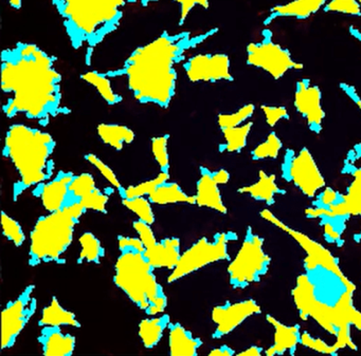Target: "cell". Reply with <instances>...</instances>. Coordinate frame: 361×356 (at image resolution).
I'll return each instance as SVG.
<instances>
[{"mask_svg":"<svg viewBox=\"0 0 361 356\" xmlns=\"http://www.w3.org/2000/svg\"><path fill=\"white\" fill-rule=\"evenodd\" d=\"M247 64L268 73L272 79H282L289 71L303 69V65L295 61L290 51L274 41L269 29H264L262 39L247 46Z\"/></svg>","mask_w":361,"mask_h":356,"instance_id":"cell-7","label":"cell"},{"mask_svg":"<svg viewBox=\"0 0 361 356\" xmlns=\"http://www.w3.org/2000/svg\"><path fill=\"white\" fill-rule=\"evenodd\" d=\"M235 238L233 233H219L213 237L212 241L204 237L198 240L189 250L181 254L176 267L168 277L169 284L178 281L207 265L227 260L229 258L228 243Z\"/></svg>","mask_w":361,"mask_h":356,"instance_id":"cell-9","label":"cell"},{"mask_svg":"<svg viewBox=\"0 0 361 356\" xmlns=\"http://www.w3.org/2000/svg\"><path fill=\"white\" fill-rule=\"evenodd\" d=\"M259 312H261V307L252 299L217 305L212 310V320L216 326L212 335L213 338H221L225 335L229 334L242 324L247 318Z\"/></svg>","mask_w":361,"mask_h":356,"instance_id":"cell-14","label":"cell"},{"mask_svg":"<svg viewBox=\"0 0 361 356\" xmlns=\"http://www.w3.org/2000/svg\"><path fill=\"white\" fill-rule=\"evenodd\" d=\"M270 259L263 250V239L249 229L235 258L228 267L230 284L244 288L259 281L267 272Z\"/></svg>","mask_w":361,"mask_h":356,"instance_id":"cell-8","label":"cell"},{"mask_svg":"<svg viewBox=\"0 0 361 356\" xmlns=\"http://www.w3.org/2000/svg\"><path fill=\"white\" fill-rule=\"evenodd\" d=\"M282 147V141L280 140L278 134L276 132H271L263 143L257 145L253 149L252 153H251V157L255 161L265 159H276V158H278Z\"/></svg>","mask_w":361,"mask_h":356,"instance_id":"cell-35","label":"cell"},{"mask_svg":"<svg viewBox=\"0 0 361 356\" xmlns=\"http://www.w3.org/2000/svg\"><path fill=\"white\" fill-rule=\"evenodd\" d=\"M56 58L35 44L18 43L1 53V89L7 96L3 109L12 119L25 115L47 125L50 119L68 115L63 105L62 75Z\"/></svg>","mask_w":361,"mask_h":356,"instance_id":"cell-1","label":"cell"},{"mask_svg":"<svg viewBox=\"0 0 361 356\" xmlns=\"http://www.w3.org/2000/svg\"><path fill=\"white\" fill-rule=\"evenodd\" d=\"M118 244L120 256L115 265L116 286L147 315L164 313L168 298L161 284H158L142 241L139 238L119 236Z\"/></svg>","mask_w":361,"mask_h":356,"instance_id":"cell-5","label":"cell"},{"mask_svg":"<svg viewBox=\"0 0 361 356\" xmlns=\"http://www.w3.org/2000/svg\"><path fill=\"white\" fill-rule=\"evenodd\" d=\"M267 320L276 329L274 345L266 351L267 355L283 354L288 350L293 349L298 343H301V333L295 326H285L271 316H267Z\"/></svg>","mask_w":361,"mask_h":356,"instance_id":"cell-23","label":"cell"},{"mask_svg":"<svg viewBox=\"0 0 361 356\" xmlns=\"http://www.w3.org/2000/svg\"><path fill=\"white\" fill-rule=\"evenodd\" d=\"M326 13L343 14L348 16H361V7L357 0H329L323 8Z\"/></svg>","mask_w":361,"mask_h":356,"instance_id":"cell-38","label":"cell"},{"mask_svg":"<svg viewBox=\"0 0 361 356\" xmlns=\"http://www.w3.org/2000/svg\"><path fill=\"white\" fill-rule=\"evenodd\" d=\"M81 246L80 252L79 263H94L100 265L101 260L104 258L105 250L101 244L100 240L92 233H84L79 239Z\"/></svg>","mask_w":361,"mask_h":356,"instance_id":"cell-30","label":"cell"},{"mask_svg":"<svg viewBox=\"0 0 361 356\" xmlns=\"http://www.w3.org/2000/svg\"><path fill=\"white\" fill-rule=\"evenodd\" d=\"M133 227H134L135 231L138 234L139 239L142 241L145 248H151L154 244H156L157 240H156L155 234H154L151 225L143 222V221L137 220L133 223Z\"/></svg>","mask_w":361,"mask_h":356,"instance_id":"cell-43","label":"cell"},{"mask_svg":"<svg viewBox=\"0 0 361 356\" xmlns=\"http://www.w3.org/2000/svg\"><path fill=\"white\" fill-rule=\"evenodd\" d=\"M9 5L16 10H20L23 6V0H9Z\"/></svg>","mask_w":361,"mask_h":356,"instance_id":"cell-49","label":"cell"},{"mask_svg":"<svg viewBox=\"0 0 361 356\" xmlns=\"http://www.w3.org/2000/svg\"><path fill=\"white\" fill-rule=\"evenodd\" d=\"M350 34L361 44V27H350Z\"/></svg>","mask_w":361,"mask_h":356,"instance_id":"cell-48","label":"cell"},{"mask_svg":"<svg viewBox=\"0 0 361 356\" xmlns=\"http://www.w3.org/2000/svg\"><path fill=\"white\" fill-rule=\"evenodd\" d=\"M170 180V174L160 172L156 178L152 180L145 181V182L139 183V184L132 185V186L123 187L119 191L120 197L122 199H130L136 197H149L158 186Z\"/></svg>","mask_w":361,"mask_h":356,"instance_id":"cell-32","label":"cell"},{"mask_svg":"<svg viewBox=\"0 0 361 356\" xmlns=\"http://www.w3.org/2000/svg\"><path fill=\"white\" fill-rule=\"evenodd\" d=\"M238 193L249 195L257 201H263L271 205L276 201V196L282 193L283 191L279 187L274 174H268L261 170L259 174V180L253 184L240 187Z\"/></svg>","mask_w":361,"mask_h":356,"instance_id":"cell-22","label":"cell"},{"mask_svg":"<svg viewBox=\"0 0 361 356\" xmlns=\"http://www.w3.org/2000/svg\"><path fill=\"white\" fill-rule=\"evenodd\" d=\"M293 105L295 110L305 120L308 128L314 134L322 130L325 113L322 107V92L310 80L302 79L295 85Z\"/></svg>","mask_w":361,"mask_h":356,"instance_id":"cell-13","label":"cell"},{"mask_svg":"<svg viewBox=\"0 0 361 356\" xmlns=\"http://www.w3.org/2000/svg\"><path fill=\"white\" fill-rule=\"evenodd\" d=\"M261 109L264 117H265L266 123L270 127H274L276 124L280 123L283 120L289 119V113L286 107L262 105Z\"/></svg>","mask_w":361,"mask_h":356,"instance_id":"cell-40","label":"cell"},{"mask_svg":"<svg viewBox=\"0 0 361 356\" xmlns=\"http://www.w3.org/2000/svg\"><path fill=\"white\" fill-rule=\"evenodd\" d=\"M39 324L41 326H60V328L64 326H75V328L81 326L75 313L63 307L56 297H54L49 305L43 310Z\"/></svg>","mask_w":361,"mask_h":356,"instance_id":"cell-25","label":"cell"},{"mask_svg":"<svg viewBox=\"0 0 361 356\" xmlns=\"http://www.w3.org/2000/svg\"><path fill=\"white\" fill-rule=\"evenodd\" d=\"M343 172L353 177L348 193L344 195L350 214L361 216V145H357L348 153Z\"/></svg>","mask_w":361,"mask_h":356,"instance_id":"cell-18","label":"cell"},{"mask_svg":"<svg viewBox=\"0 0 361 356\" xmlns=\"http://www.w3.org/2000/svg\"><path fill=\"white\" fill-rule=\"evenodd\" d=\"M283 177L293 183L306 197H316L325 187L324 177L321 174L314 157L307 148L299 153L288 151L282 165Z\"/></svg>","mask_w":361,"mask_h":356,"instance_id":"cell-10","label":"cell"},{"mask_svg":"<svg viewBox=\"0 0 361 356\" xmlns=\"http://www.w3.org/2000/svg\"><path fill=\"white\" fill-rule=\"evenodd\" d=\"M56 143L51 134L24 124H14L6 134L4 155L18 172V182L13 186L16 201L25 191L37 186L54 177L52 160Z\"/></svg>","mask_w":361,"mask_h":356,"instance_id":"cell-4","label":"cell"},{"mask_svg":"<svg viewBox=\"0 0 361 356\" xmlns=\"http://www.w3.org/2000/svg\"><path fill=\"white\" fill-rule=\"evenodd\" d=\"M234 351L228 345H221V348H216V349L211 350L209 355L210 356H231L233 355Z\"/></svg>","mask_w":361,"mask_h":356,"instance_id":"cell-46","label":"cell"},{"mask_svg":"<svg viewBox=\"0 0 361 356\" xmlns=\"http://www.w3.org/2000/svg\"><path fill=\"white\" fill-rule=\"evenodd\" d=\"M62 18L71 46L85 50L90 65L92 53L119 29L123 18V0H51Z\"/></svg>","mask_w":361,"mask_h":356,"instance_id":"cell-3","label":"cell"},{"mask_svg":"<svg viewBox=\"0 0 361 356\" xmlns=\"http://www.w3.org/2000/svg\"><path fill=\"white\" fill-rule=\"evenodd\" d=\"M75 176L73 172L61 170L50 180L35 186L33 196L41 200L48 212H58L67 205L69 186Z\"/></svg>","mask_w":361,"mask_h":356,"instance_id":"cell-15","label":"cell"},{"mask_svg":"<svg viewBox=\"0 0 361 356\" xmlns=\"http://www.w3.org/2000/svg\"><path fill=\"white\" fill-rule=\"evenodd\" d=\"M301 343L302 345H305V347L310 348V349H312L314 350V351L324 354H334L340 349L339 345H338L337 343L329 345V343L321 341V339L314 338V337L310 336L307 333H303V334H301Z\"/></svg>","mask_w":361,"mask_h":356,"instance_id":"cell-41","label":"cell"},{"mask_svg":"<svg viewBox=\"0 0 361 356\" xmlns=\"http://www.w3.org/2000/svg\"><path fill=\"white\" fill-rule=\"evenodd\" d=\"M170 335H169V347L170 355L172 356H196L198 350L202 347V341L198 337H194L189 330L183 324H172L170 326Z\"/></svg>","mask_w":361,"mask_h":356,"instance_id":"cell-21","label":"cell"},{"mask_svg":"<svg viewBox=\"0 0 361 356\" xmlns=\"http://www.w3.org/2000/svg\"><path fill=\"white\" fill-rule=\"evenodd\" d=\"M147 198L152 203L157 205L176 203H188L192 205L196 204L195 196L188 195L177 183L170 181H166L158 186Z\"/></svg>","mask_w":361,"mask_h":356,"instance_id":"cell-27","label":"cell"},{"mask_svg":"<svg viewBox=\"0 0 361 356\" xmlns=\"http://www.w3.org/2000/svg\"><path fill=\"white\" fill-rule=\"evenodd\" d=\"M39 341L46 356H71L75 350V337L63 333L60 326H42Z\"/></svg>","mask_w":361,"mask_h":356,"instance_id":"cell-19","label":"cell"},{"mask_svg":"<svg viewBox=\"0 0 361 356\" xmlns=\"http://www.w3.org/2000/svg\"><path fill=\"white\" fill-rule=\"evenodd\" d=\"M169 140L170 136H155L152 139V153L159 166L160 172L170 174V155H169Z\"/></svg>","mask_w":361,"mask_h":356,"instance_id":"cell-36","label":"cell"},{"mask_svg":"<svg viewBox=\"0 0 361 356\" xmlns=\"http://www.w3.org/2000/svg\"><path fill=\"white\" fill-rule=\"evenodd\" d=\"M252 126V122H248L238 127L221 130L225 142L219 145V151L228 153H240L247 146V141Z\"/></svg>","mask_w":361,"mask_h":356,"instance_id":"cell-28","label":"cell"},{"mask_svg":"<svg viewBox=\"0 0 361 356\" xmlns=\"http://www.w3.org/2000/svg\"><path fill=\"white\" fill-rule=\"evenodd\" d=\"M85 159L88 163L92 164V166H94V167L99 170V172L104 177L105 180H106L111 186L117 189L118 193L123 189V185L121 184L119 178L116 176L114 170H111L107 164H105L100 158L97 157L94 153H87V155H85Z\"/></svg>","mask_w":361,"mask_h":356,"instance_id":"cell-39","label":"cell"},{"mask_svg":"<svg viewBox=\"0 0 361 356\" xmlns=\"http://www.w3.org/2000/svg\"><path fill=\"white\" fill-rule=\"evenodd\" d=\"M99 136L104 144L116 151H122L126 145L134 142L135 132L128 126L119 124H100L97 128Z\"/></svg>","mask_w":361,"mask_h":356,"instance_id":"cell-26","label":"cell"},{"mask_svg":"<svg viewBox=\"0 0 361 356\" xmlns=\"http://www.w3.org/2000/svg\"><path fill=\"white\" fill-rule=\"evenodd\" d=\"M339 86L340 89L344 92V94H345L355 105H356L357 108H358L361 113V96H359L358 92H357L356 88L346 83H341Z\"/></svg>","mask_w":361,"mask_h":356,"instance_id":"cell-44","label":"cell"},{"mask_svg":"<svg viewBox=\"0 0 361 356\" xmlns=\"http://www.w3.org/2000/svg\"><path fill=\"white\" fill-rule=\"evenodd\" d=\"M213 178L219 185L227 184L230 180V174L226 170H219L212 172Z\"/></svg>","mask_w":361,"mask_h":356,"instance_id":"cell-45","label":"cell"},{"mask_svg":"<svg viewBox=\"0 0 361 356\" xmlns=\"http://www.w3.org/2000/svg\"><path fill=\"white\" fill-rule=\"evenodd\" d=\"M35 286H28L16 300L8 303L1 314V350L16 345L28 322L37 311V301L32 296Z\"/></svg>","mask_w":361,"mask_h":356,"instance_id":"cell-11","label":"cell"},{"mask_svg":"<svg viewBox=\"0 0 361 356\" xmlns=\"http://www.w3.org/2000/svg\"><path fill=\"white\" fill-rule=\"evenodd\" d=\"M171 324V317L168 314L155 315L152 318L141 320L139 324V337L142 345L147 349H153L161 341L164 331Z\"/></svg>","mask_w":361,"mask_h":356,"instance_id":"cell-24","label":"cell"},{"mask_svg":"<svg viewBox=\"0 0 361 356\" xmlns=\"http://www.w3.org/2000/svg\"><path fill=\"white\" fill-rule=\"evenodd\" d=\"M81 79L90 85L94 86L101 98L111 106L120 104L122 102V96L116 94L113 86H111V79L105 73L88 71L81 75Z\"/></svg>","mask_w":361,"mask_h":356,"instance_id":"cell-29","label":"cell"},{"mask_svg":"<svg viewBox=\"0 0 361 356\" xmlns=\"http://www.w3.org/2000/svg\"><path fill=\"white\" fill-rule=\"evenodd\" d=\"M219 186L213 178L212 172L209 168L200 166V179L196 184V205L227 214V208L224 203Z\"/></svg>","mask_w":361,"mask_h":356,"instance_id":"cell-17","label":"cell"},{"mask_svg":"<svg viewBox=\"0 0 361 356\" xmlns=\"http://www.w3.org/2000/svg\"><path fill=\"white\" fill-rule=\"evenodd\" d=\"M217 32V28L196 35L189 31L175 34L164 31L151 43L137 48L123 66L104 73L109 79L126 77L128 89L141 104L168 108L176 96V65Z\"/></svg>","mask_w":361,"mask_h":356,"instance_id":"cell-2","label":"cell"},{"mask_svg":"<svg viewBox=\"0 0 361 356\" xmlns=\"http://www.w3.org/2000/svg\"><path fill=\"white\" fill-rule=\"evenodd\" d=\"M255 113V106L253 104H247L240 107L238 110L233 113H223L217 117V123H219L221 130L227 129V128L238 127V126L244 125L248 123V120L253 117Z\"/></svg>","mask_w":361,"mask_h":356,"instance_id":"cell-33","label":"cell"},{"mask_svg":"<svg viewBox=\"0 0 361 356\" xmlns=\"http://www.w3.org/2000/svg\"><path fill=\"white\" fill-rule=\"evenodd\" d=\"M357 1H358L359 5H360V7H361V0H357Z\"/></svg>","mask_w":361,"mask_h":356,"instance_id":"cell-50","label":"cell"},{"mask_svg":"<svg viewBox=\"0 0 361 356\" xmlns=\"http://www.w3.org/2000/svg\"><path fill=\"white\" fill-rule=\"evenodd\" d=\"M122 204L130 212H134L139 220L152 225L155 222V215L152 208V202L149 198L136 197L130 199H122Z\"/></svg>","mask_w":361,"mask_h":356,"instance_id":"cell-34","label":"cell"},{"mask_svg":"<svg viewBox=\"0 0 361 356\" xmlns=\"http://www.w3.org/2000/svg\"><path fill=\"white\" fill-rule=\"evenodd\" d=\"M173 1L180 6L179 26H183L194 8L202 7L204 9H208L210 6V0H173Z\"/></svg>","mask_w":361,"mask_h":356,"instance_id":"cell-42","label":"cell"},{"mask_svg":"<svg viewBox=\"0 0 361 356\" xmlns=\"http://www.w3.org/2000/svg\"><path fill=\"white\" fill-rule=\"evenodd\" d=\"M183 67L188 79L194 83L233 81L229 56L224 53L197 54L185 60Z\"/></svg>","mask_w":361,"mask_h":356,"instance_id":"cell-12","label":"cell"},{"mask_svg":"<svg viewBox=\"0 0 361 356\" xmlns=\"http://www.w3.org/2000/svg\"><path fill=\"white\" fill-rule=\"evenodd\" d=\"M1 227H3L5 237L10 240L16 248H20L24 244L26 236H25L22 227L16 219L12 218L5 212H1Z\"/></svg>","mask_w":361,"mask_h":356,"instance_id":"cell-37","label":"cell"},{"mask_svg":"<svg viewBox=\"0 0 361 356\" xmlns=\"http://www.w3.org/2000/svg\"><path fill=\"white\" fill-rule=\"evenodd\" d=\"M261 354V349H259L257 347H250L249 349L245 350V351L240 352L238 353L240 356H246V355H259Z\"/></svg>","mask_w":361,"mask_h":356,"instance_id":"cell-47","label":"cell"},{"mask_svg":"<svg viewBox=\"0 0 361 356\" xmlns=\"http://www.w3.org/2000/svg\"><path fill=\"white\" fill-rule=\"evenodd\" d=\"M145 255L154 269H168L173 271L181 257L180 240L166 238L156 242L151 248H145Z\"/></svg>","mask_w":361,"mask_h":356,"instance_id":"cell-20","label":"cell"},{"mask_svg":"<svg viewBox=\"0 0 361 356\" xmlns=\"http://www.w3.org/2000/svg\"><path fill=\"white\" fill-rule=\"evenodd\" d=\"M86 212L81 204H73L41 217L30 233L29 265L64 262L63 256L73 243L75 227Z\"/></svg>","mask_w":361,"mask_h":356,"instance_id":"cell-6","label":"cell"},{"mask_svg":"<svg viewBox=\"0 0 361 356\" xmlns=\"http://www.w3.org/2000/svg\"><path fill=\"white\" fill-rule=\"evenodd\" d=\"M329 1V0H291L289 3L271 8L267 18L264 20V25L269 26L279 18L307 20L317 12L323 10Z\"/></svg>","mask_w":361,"mask_h":356,"instance_id":"cell-16","label":"cell"},{"mask_svg":"<svg viewBox=\"0 0 361 356\" xmlns=\"http://www.w3.org/2000/svg\"><path fill=\"white\" fill-rule=\"evenodd\" d=\"M97 189H98V187H97L96 181H94L92 174L84 172V174L75 176L71 186H69L67 205L81 204L85 198L92 195Z\"/></svg>","mask_w":361,"mask_h":356,"instance_id":"cell-31","label":"cell"}]
</instances>
